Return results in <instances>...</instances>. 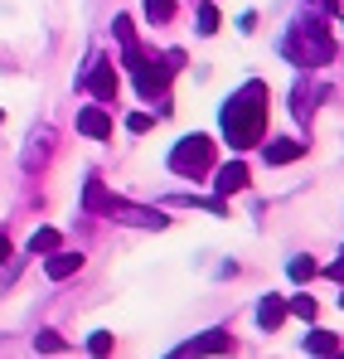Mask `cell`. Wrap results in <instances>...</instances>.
Returning a JSON list of instances; mask_svg holds the SVG:
<instances>
[{"label":"cell","instance_id":"cell-6","mask_svg":"<svg viewBox=\"0 0 344 359\" xmlns=\"http://www.w3.org/2000/svg\"><path fill=\"white\" fill-rule=\"evenodd\" d=\"M223 350H233V335H228V330H204V335L184 340L174 355H223Z\"/></svg>","mask_w":344,"mask_h":359},{"label":"cell","instance_id":"cell-1","mask_svg":"<svg viewBox=\"0 0 344 359\" xmlns=\"http://www.w3.org/2000/svg\"><path fill=\"white\" fill-rule=\"evenodd\" d=\"M219 126H223V136H228L233 151L257 146V141H262V131H267V83H257V78H252V83H242L228 102H223Z\"/></svg>","mask_w":344,"mask_h":359},{"label":"cell","instance_id":"cell-13","mask_svg":"<svg viewBox=\"0 0 344 359\" xmlns=\"http://www.w3.org/2000/svg\"><path fill=\"white\" fill-rule=\"evenodd\" d=\"M305 350H310V355H335V350H340V335H330V330H310V335H305Z\"/></svg>","mask_w":344,"mask_h":359},{"label":"cell","instance_id":"cell-17","mask_svg":"<svg viewBox=\"0 0 344 359\" xmlns=\"http://www.w3.org/2000/svg\"><path fill=\"white\" fill-rule=\"evenodd\" d=\"M287 272H291V282H310V277H315V262H310V257H291Z\"/></svg>","mask_w":344,"mask_h":359},{"label":"cell","instance_id":"cell-3","mask_svg":"<svg viewBox=\"0 0 344 359\" xmlns=\"http://www.w3.org/2000/svg\"><path fill=\"white\" fill-rule=\"evenodd\" d=\"M214 165V141L209 136H184V141H174V151H170V170L174 175H189V180H199L204 170Z\"/></svg>","mask_w":344,"mask_h":359},{"label":"cell","instance_id":"cell-14","mask_svg":"<svg viewBox=\"0 0 344 359\" xmlns=\"http://www.w3.org/2000/svg\"><path fill=\"white\" fill-rule=\"evenodd\" d=\"M179 209H209V214H223V194L219 199H199V194H174Z\"/></svg>","mask_w":344,"mask_h":359},{"label":"cell","instance_id":"cell-16","mask_svg":"<svg viewBox=\"0 0 344 359\" xmlns=\"http://www.w3.org/2000/svg\"><path fill=\"white\" fill-rule=\"evenodd\" d=\"M199 34H204V39H209V34H219V10H214L209 0L199 5Z\"/></svg>","mask_w":344,"mask_h":359},{"label":"cell","instance_id":"cell-4","mask_svg":"<svg viewBox=\"0 0 344 359\" xmlns=\"http://www.w3.org/2000/svg\"><path fill=\"white\" fill-rule=\"evenodd\" d=\"M107 214H112V219H126V224H136V229H165V224H170L160 209H136V204H126V199H112Z\"/></svg>","mask_w":344,"mask_h":359},{"label":"cell","instance_id":"cell-19","mask_svg":"<svg viewBox=\"0 0 344 359\" xmlns=\"http://www.w3.org/2000/svg\"><path fill=\"white\" fill-rule=\"evenodd\" d=\"M34 350H44V355H58V350H68V345L58 340L54 330H39V335H34Z\"/></svg>","mask_w":344,"mask_h":359},{"label":"cell","instance_id":"cell-23","mask_svg":"<svg viewBox=\"0 0 344 359\" xmlns=\"http://www.w3.org/2000/svg\"><path fill=\"white\" fill-rule=\"evenodd\" d=\"M320 5H325V10H335V15L344 20V0H320Z\"/></svg>","mask_w":344,"mask_h":359},{"label":"cell","instance_id":"cell-11","mask_svg":"<svg viewBox=\"0 0 344 359\" xmlns=\"http://www.w3.org/2000/svg\"><path fill=\"white\" fill-rule=\"evenodd\" d=\"M214 184H219V194H238V189H247V165H242V161H228V165L219 170Z\"/></svg>","mask_w":344,"mask_h":359},{"label":"cell","instance_id":"cell-7","mask_svg":"<svg viewBox=\"0 0 344 359\" xmlns=\"http://www.w3.org/2000/svg\"><path fill=\"white\" fill-rule=\"evenodd\" d=\"M78 131L92 136V141H107V136H112V117H107L102 107H83V112H78Z\"/></svg>","mask_w":344,"mask_h":359},{"label":"cell","instance_id":"cell-22","mask_svg":"<svg viewBox=\"0 0 344 359\" xmlns=\"http://www.w3.org/2000/svg\"><path fill=\"white\" fill-rule=\"evenodd\" d=\"M88 350H92V355H112V335H107V330H92Z\"/></svg>","mask_w":344,"mask_h":359},{"label":"cell","instance_id":"cell-24","mask_svg":"<svg viewBox=\"0 0 344 359\" xmlns=\"http://www.w3.org/2000/svg\"><path fill=\"white\" fill-rule=\"evenodd\" d=\"M0 257H10V238L5 233H0Z\"/></svg>","mask_w":344,"mask_h":359},{"label":"cell","instance_id":"cell-15","mask_svg":"<svg viewBox=\"0 0 344 359\" xmlns=\"http://www.w3.org/2000/svg\"><path fill=\"white\" fill-rule=\"evenodd\" d=\"M58 248V229H34V238H29V252L39 257V252H54Z\"/></svg>","mask_w":344,"mask_h":359},{"label":"cell","instance_id":"cell-10","mask_svg":"<svg viewBox=\"0 0 344 359\" xmlns=\"http://www.w3.org/2000/svg\"><path fill=\"white\" fill-rule=\"evenodd\" d=\"M78 267H83V257H78V252H63V248H54V252H49V262H44V272H49L54 282H63V277H73Z\"/></svg>","mask_w":344,"mask_h":359},{"label":"cell","instance_id":"cell-9","mask_svg":"<svg viewBox=\"0 0 344 359\" xmlns=\"http://www.w3.org/2000/svg\"><path fill=\"white\" fill-rule=\"evenodd\" d=\"M287 301L282 297H262L257 301V325H262V330H277V325H282V320H287Z\"/></svg>","mask_w":344,"mask_h":359},{"label":"cell","instance_id":"cell-20","mask_svg":"<svg viewBox=\"0 0 344 359\" xmlns=\"http://www.w3.org/2000/svg\"><path fill=\"white\" fill-rule=\"evenodd\" d=\"M151 126H156V117H151V112H131V117H126V131H131V136H146Z\"/></svg>","mask_w":344,"mask_h":359},{"label":"cell","instance_id":"cell-12","mask_svg":"<svg viewBox=\"0 0 344 359\" xmlns=\"http://www.w3.org/2000/svg\"><path fill=\"white\" fill-rule=\"evenodd\" d=\"M107 204H112L107 184H102V180H88V184H83V214H102Z\"/></svg>","mask_w":344,"mask_h":359},{"label":"cell","instance_id":"cell-21","mask_svg":"<svg viewBox=\"0 0 344 359\" xmlns=\"http://www.w3.org/2000/svg\"><path fill=\"white\" fill-rule=\"evenodd\" d=\"M287 306L296 311V316H301V320H315V311H320V306H315V297H291Z\"/></svg>","mask_w":344,"mask_h":359},{"label":"cell","instance_id":"cell-25","mask_svg":"<svg viewBox=\"0 0 344 359\" xmlns=\"http://www.w3.org/2000/svg\"><path fill=\"white\" fill-rule=\"evenodd\" d=\"M340 306H344V297H340Z\"/></svg>","mask_w":344,"mask_h":359},{"label":"cell","instance_id":"cell-2","mask_svg":"<svg viewBox=\"0 0 344 359\" xmlns=\"http://www.w3.org/2000/svg\"><path fill=\"white\" fill-rule=\"evenodd\" d=\"M282 59L296 63V68H320V63L335 59V39H330V29H325L320 15H301L291 25L287 39H282Z\"/></svg>","mask_w":344,"mask_h":359},{"label":"cell","instance_id":"cell-8","mask_svg":"<svg viewBox=\"0 0 344 359\" xmlns=\"http://www.w3.org/2000/svg\"><path fill=\"white\" fill-rule=\"evenodd\" d=\"M301 156H305V141H267V151H262L267 165H291Z\"/></svg>","mask_w":344,"mask_h":359},{"label":"cell","instance_id":"cell-18","mask_svg":"<svg viewBox=\"0 0 344 359\" xmlns=\"http://www.w3.org/2000/svg\"><path fill=\"white\" fill-rule=\"evenodd\" d=\"M146 15H151L156 25H165V20L174 15V0H146Z\"/></svg>","mask_w":344,"mask_h":359},{"label":"cell","instance_id":"cell-5","mask_svg":"<svg viewBox=\"0 0 344 359\" xmlns=\"http://www.w3.org/2000/svg\"><path fill=\"white\" fill-rule=\"evenodd\" d=\"M88 93L97 97V102H116V68L102 59H92V68H88Z\"/></svg>","mask_w":344,"mask_h":359}]
</instances>
